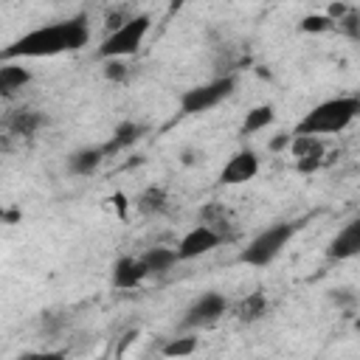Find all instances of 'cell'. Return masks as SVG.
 <instances>
[{"label": "cell", "mask_w": 360, "mask_h": 360, "mask_svg": "<svg viewBox=\"0 0 360 360\" xmlns=\"http://www.w3.org/2000/svg\"><path fill=\"white\" fill-rule=\"evenodd\" d=\"M259 174V158L256 152L250 149H239L233 158H228V163L222 166L219 172V183L225 186H239V183H248Z\"/></svg>", "instance_id": "8"}, {"label": "cell", "mask_w": 360, "mask_h": 360, "mask_svg": "<svg viewBox=\"0 0 360 360\" xmlns=\"http://www.w3.org/2000/svg\"><path fill=\"white\" fill-rule=\"evenodd\" d=\"M149 25H152L149 14H135V17H129L121 28H115V31H110V34L104 37V42L98 45V56H101V59H121V56L135 53V51L141 48V42H143Z\"/></svg>", "instance_id": "4"}, {"label": "cell", "mask_w": 360, "mask_h": 360, "mask_svg": "<svg viewBox=\"0 0 360 360\" xmlns=\"http://www.w3.org/2000/svg\"><path fill=\"white\" fill-rule=\"evenodd\" d=\"M295 231H298L295 222H276V225L259 231V233L248 242V248L239 253V262L253 264V267H267V264L287 248V242L295 236Z\"/></svg>", "instance_id": "3"}, {"label": "cell", "mask_w": 360, "mask_h": 360, "mask_svg": "<svg viewBox=\"0 0 360 360\" xmlns=\"http://www.w3.org/2000/svg\"><path fill=\"white\" fill-rule=\"evenodd\" d=\"M222 239H225V236H222L219 231H214L211 225L200 222V225H194V228L180 239V245H177V256H180V262L197 259V256H202V253L214 250Z\"/></svg>", "instance_id": "7"}, {"label": "cell", "mask_w": 360, "mask_h": 360, "mask_svg": "<svg viewBox=\"0 0 360 360\" xmlns=\"http://www.w3.org/2000/svg\"><path fill=\"white\" fill-rule=\"evenodd\" d=\"M138 138H141V127L132 124V121H124V124H118V129L112 132V138L104 143V152H107V155H115V152L132 146Z\"/></svg>", "instance_id": "15"}, {"label": "cell", "mask_w": 360, "mask_h": 360, "mask_svg": "<svg viewBox=\"0 0 360 360\" xmlns=\"http://www.w3.org/2000/svg\"><path fill=\"white\" fill-rule=\"evenodd\" d=\"M42 124V118L37 115V112H31V110H22V112H14V118L8 121V129L14 132V135H34L37 132V127Z\"/></svg>", "instance_id": "19"}, {"label": "cell", "mask_w": 360, "mask_h": 360, "mask_svg": "<svg viewBox=\"0 0 360 360\" xmlns=\"http://www.w3.org/2000/svg\"><path fill=\"white\" fill-rule=\"evenodd\" d=\"M360 115V98L357 96H338L315 104L295 127V135H332L343 132L354 118Z\"/></svg>", "instance_id": "2"}, {"label": "cell", "mask_w": 360, "mask_h": 360, "mask_svg": "<svg viewBox=\"0 0 360 360\" xmlns=\"http://www.w3.org/2000/svg\"><path fill=\"white\" fill-rule=\"evenodd\" d=\"M233 76H219L208 84H200V87H191L180 96V110L183 115H197V112H205L211 107H217L219 101H225L231 93H233Z\"/></svg>", "instance_id": "5"}, {"label": "cell", "mask_w": 360, "mask_h": 360, "mask_svg": "<svg viewBox=\"0 0 360 360\" xmlns=\"http://www.w3.org/2000/svg\"><path fill=\"white\" fill-rule=\"evenodd\" d=\"M149 276L143 259H135V256H121L115 264H112V284L118 290H132L138 287L143 278Z\"/></svg>", "instance_id": "10"}, {"label": "cell", "mask_w": 360, "mask_h": 360, "mask_svg": "<svg viewBox=\"0 0 360 360\" xmlns=\"http://www.w3.org/2000/svg\"><path fill=\"white\" fill-rule=\"evenodd\" d=\"M264 312H267V298H264V292H250L248 298H242V304H239V309H236V318H239L242 323H253V321H259Z\"/></svg>", "instance_id": "17"}, {"label": "cell", "mask_w": 360, "mask_h": 360, "mask_svg": "<svg viewBox=\"0 0 360 360\" xmlns=\"http://www.w3.org/2000/svg\"><path fill=\"white\" fill-rule=\"evenodd\" d=\"M197 349V340L194 338H174L163 346V354L166 357H183V354H191Z\"/></svg>", "instance_id": "20"}, {"label": "cell", "mask_w": 360, "mask_h": 360, "mask_svg": "<svg viewBox=\"0 0 360 360\" xmlns=\"http://www.w3.org/2000/svg\"><path fill=\"white\" fill-rule=\"evenodd\" d=\"M326 256L329 259H338V262H346V259H354L360 256V217L349 219L329 242L326 248Z\"/></svg>", "instance_id": "9"}, {"label": "cell", "mask_w": 360, "mask_h": 360, "mask_svg": "<svg viewBox=\"0 0 360 360\" xmlns=\"http://www.w3.org/2000/svg\"><path fill=\"white\" fill-rule=\"evenodd\" d=\"M290 146H292V155L298 158V169L301 172H312L321 163L323 146H321L318 135H292Z\"/></svg>", "instance_id": "11"}, {"label": "cell", "mask_w": 360, "mask_h": 360, "mask_svg": "<svg viewBox=\"0 0 360 360\" xmlns=\"http://www.w3.org/2000/svg\"><path fill=\"white\" fill-rule=\"evenodd\" d=\"M104 158H107L104 146H87V149H79L68 158V169L73 174H93Z\"/></svg>", "instance_id": "12"}, {"label": "cell", "mask_w": 360, "mask_h": 360, "mask_svg": "<svg viewBox=\"0 0 360 360\" xmlns=\"http://www.w3.org/2000/svg\"><path fill=\"white\" fill-rule=\"evenodd\" d=\"M273 118H276V110H273L270 104H259V107H253V110L245 115V121H242V135H253V132L270 127Z\"/></svg>", "instance_id": "16"}, {"label": "cell", "mask_w": 360, "mask_h": 360, "mask_svg": "<svg viewBox=\"0 0 360 360\" xmlns=\"http://www.w3.org/2000/svg\"><path fill=\"white\" fill-rule=\"evenodd\" d=\"M135 208H138L141 214H146V217L160 214V211L166 208V191H163L160 186H149L146 191H141V197H138Z\"/></svg>", "instance_id": "18"}, {"label": "cell", "mask_w": 360, "mask_h": 360, "mask_svg": "<svg viewBox=\"0 0 360 360\" xmlns=\"http://www.w3.org/2000/svg\"><path fill=\"white\" fill-rule=\"evenodd\" d=\"M104 76H107V79H112V82H121V79H127V65H121L118 59H110V65H107Z\"/></svg>", "instance_id": "22"}, {"label": "cell", "mask_w": 360, "mask_h": 360, "mask_svg": "<svg viewBox=\"0 0 360 360\" xmlns=\"http://www.w3.org/2000/svg\"><path fill=\"white\" fill-rule=\"evenodd\" d=\"M141 259H143V264H146L149 276H163V273H169V270L180 262L177 248H174V250H172V248H149Z\"/></svg>", "instance_id": "13"}, {"label": "cell", "mask_w": 360, "mask_h": 360, "mask_svg": "<svg viewBox=\"0 0 360 360\" xmlns=\"http://www.w3.org/2000/svg\"><path fill=\"white\" fill-rule=\"evenodd\" d=\"M90 39V28L84 14L53 22V25H42L34 28L28 34H22L17 42H11L8 48H3L0 59L11 62V59H39V56H56L65 51H79L84 48Z\"/></svg>", "instance_id": "1"}, {"label": "cell", "mask_w": 360, "mask_h": 360, "mask_svg": "<svg viewBox=\"0 0 360 360\" xmlns=\"http://www.w3.org/2000/svg\"><path fill=\"white\" fill-rule=\"evenodd\" d=\"M112 200H115V208H118V214L124 217V214H127V200H124V194H115Z\"/></svg>", "instance_id": "23"}, {"label": "cell", "mask_w": 360, "mask_h": 360, "mask_svg": "<svg viewBox=\"0 0 360 360\" xmlns=\"http://www.w3.org/2000/svg\"><path fill=\"white\" fill-rule=\"evenodd\" d=\"M188 0H169V14H177Z\"/></svg>", "instance_id": "24"}, {"label": "cell", "mask_w": 360, "mask_h": 360, "mask_svg": "<svg viewBox=\"0 0 360 360\" xmlns=\"http://www.w3.org/2000/svg\"><path fill=\"white\" fill-rule=\"evenodd\" d=\"M225 309H228L225 295H219V292H202V295L188 307V312H186V318H183V326H188V329L214 326V323L225 315Z\"/></svg>", "instance_id": "6"}, {"label": "cell", "mask_w": 360, "mask_h": 360, "mask_svg": "<svg viewBox=\"0 0 360 360\" xmlns=\"http://www.w3.org/2000/svg\"><path fill=\"white\" fill-rule=\"evenodd\" d=\"M31 82V73L22 68V65H11V62H3L0 68V93L3 96H11L14 90H20L22 84Z\"/></svg>", "instance_id": "14"}, {"label": "cell", "mask_w": 360, "mask_h": 360, "mask_svg": "<svg viewBox=\"0 0 360 360\" xmlns=\"http://www.w3.org/2000/svg\"><path fill=\"white\" fill-rule=\"evenodd\" d=\"M301 28L309 31V34H321V31L335 28V20H332L329 14H309V17L301 20Z\"/></svg>", "instance_id": "21"}]
</instances>
